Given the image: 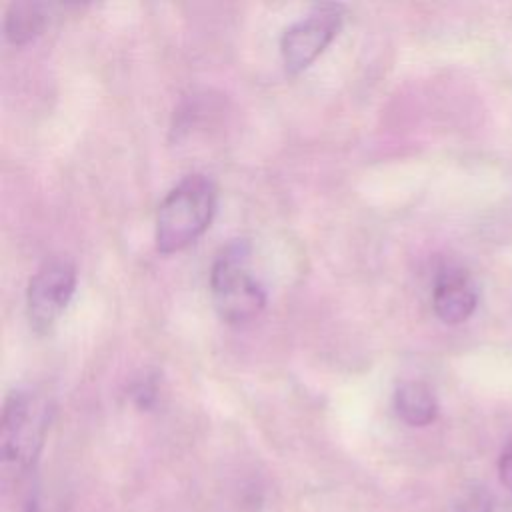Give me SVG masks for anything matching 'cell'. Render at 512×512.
Here are the masks:
<instances>
[{"instance_id": "cell-1", "label": "cell", "mask_w": 512, "mask_h": 512, "mask_svg": "<svg viewBox=\"0 0 512 512\" xmlns=\"http://www.w3.org/2000/svg\"><path fill=\"white\" fill-rule=\"evenodd\" d=\"M216 212V186L204 174L182 178L160 202L156 214V250L174 254L196 242Z\"/></svg>"}, {"instance_id": "cell-2", "label": "cell", "mask_w": 512, "mask_h": 512, "mask_svg": "<svg viewBox=\"0 0 512 512\" xmlns=\"http://www.w3.org/2000/svg\"><path fill=\"white\" fill-rule=\"evenodd\" d=\"M248 244L232 242L214 260L210 294L218 316L232 326L254 320L266 306V292L246 268Z\"/></svg>"}, {"instance_id": "cell-3", "label": "cell", "mask_w": 512, "mask_h": 512, "mask_svg": "<svg viewBox=\"0 0 512 512\" xmlns=\"http://www.w3.org/2000/svg\"><path fill=\"white\" fill-rule=\"evenodd\" d=\"M50 422V406L30 390H12L4 402L0 424L2 462L26 472L34 466Z\"/></svg>"}, {"instance_id": "cell-4", "label": "cell", "mask_w": 512, "mask_h": 512, "mask_svg": "<svg viewBox=\"0 0 512 512\" xmlns=\"http://www.w3.org/2000/svg\"><path fill=\"white\" fill-rule=\"evenodd\" d=\"M344 22L340 4L314 6L304 18L288 26L280 40V54L290 76L306 70L336 38Z\"/></svg>"}, {"instance_id": "cell-5", "label": "cell", "mask_w": 512, "mask_h": 512, "mask_svg": "<svg viewBox=\"0 0 512 512\" xmlns=\"http://www.w3.org/2000/svg\"><path fill=\"white\" fill-rule=\"evenodd\" d=\"M76 290V268L62 258L50 260L30 278L26 308L36 332H46L66 310Z\"/></svg>"}, {"instance_id": "cell-6", "label": "cell", "mask_w": 512, "mask_h": 512, "mask_svg": "<svg viewBox=\"0 0 512 512\" xmlns=\"http://www.w3.org/2000/svg\"><path fill=\"white\" fill-rule=\"evenodd\" d=\"M478 304V290L472 278L460 268H444L436 276L432 306L444 324H462L472 316Z\"/></svg>"}, {"instance_id": "cell-7", "label": "cell", "mask_w": 512, "mask_h": 512, "mask_svg": "<svg viewBox=\"0 0 512 512\" xmlns=\"http://www.w3.org/2000/svg\"><path fill=\"white\" fill-rule=\"evenodd\" d=\"M56 4L44 2H14L6 10L4 34L12 44H28L48 26Z\"/></svg>"}, {"instance_id": "cell-8", "label": "cell", "mask_w": 512, "mask_h": 512, "mask_svg": "<svg viewBox=\"0 0 512 512\" xmlns=\"http://www.w3.org/2000/svg\"><path fill=\"white\" fill-rule=\"evenodd\" d=\"M396 414L410 426H428L436 414L438 404L432 390L420 382H404L394 394Z\"/></svg>"}, {"instance_id": "cell-9", "label": "cell", "mask_w": 512, "mask_h": 512, "mask_svg": "<svg viewBox=\"0 0 512 512\" xmlns=\"http://www.w3.org/2000/svg\"><path fill=\"white\" fill-rule=\"evenodd\" d=\"M456 512H492V496L480 488H474L460 496Z\"/></svg>"}, {"instance_id": "cell-10", "label": "cell", "mask_w": 512, "mask_h": 512, "mask_svg": "<svg viewBox=\"0 0 512 512\" xmlns=\"http://www.w3.org/2000/svg\"><path fill=\"white\" fill-rule=\"evenodd\" d=\"M498 472H500L502 484L512 492V442L504 448V452H502V456H500Z\"/></svg>"}, {"instance_id": "cell-11", "label": "cell", "mask_w": 512, "mask_h": 512, "mask_svg": "<svg viewBox=\"0 0 512 512\" xmlns=\"http://www.w3.org/2000/svg\"><path fill=\"white\" fill-rule=\"evenodd\" d=\"M28 512H58V510L46 498L32 496V500L28 502Z\"/></svg>"}]
</instances>
